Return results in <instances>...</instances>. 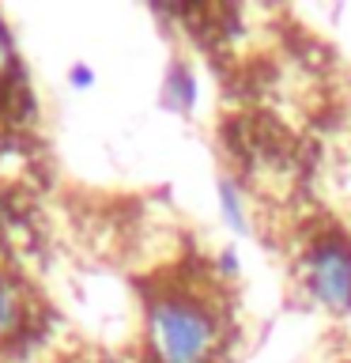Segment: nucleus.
<instances>
[{"instance_id": "1", "label": "nucleus", "mask_w": 351, "mask_h": 363, "mask_svg": "<svg viewBox=\"0 0 351 363\" xmlns=\"http://www.w3.org/2000/svg\"><path fill=\"white\" fill-rule=\"evenodd\" d=\"M147 345L159 363H208L219 345V322L189 295H163L147 306Z\"/></svg>"}, {"instance_id": "2", "label": "nucleus", "mask_w": 351, "mask_h": 363, "mask_svg": "<svg viewBox=\"0 0 351 363\" xmlns=\"http://www.w3.org/2000/svg\"><path fill=\"white\" fill-rule=\"evenodd\" d=\"M306 284L310 295L325 311L347 314L351 311V238L321 235L306 250Z\"/></svg>"}, {"instance_id": "3", "label": "nucleus", "mask_w": 351, "mask_h": 363, "mask_svg": "<svg viewBox=\"0 0 351 363\" xmlns=\"http://www.w3.org/2000/svg\"><path fill=\"white\" fill-rule=\"evenodd\" d=\"M197 76H192V68L185 61H174L166 68V79H163V102L170 110L178 113H189L192 106H197Z\"/></svg>"}, {"instance_id": "4", "label": "nucleus", "mask_w": 351, "mask_h": 363, "mask_svg": "<svg viewBox=\"0 0 351 363\" xmlns=\"http://www.w3.org/2000/svg\"><path fill=\"white\" fill-rule=\"evenodd\" d=\"M215 197H219V212H223L226 227H231L234 235H249V216H246V201H242V189H238V182L219 178V186H215Z\"/></svg>"}, {"instance_id": "5", "label": "nucleus", "mask_w": 351, "mask_h": 363, "mask_svg": "<svg viewBox=\"0 0 351 363\" xmlns=\"http://www.w3.org/2000/svg\"><path fill=\"white\" fill-rule=\"evenodd\" d=\"M23 291L0 272V337H11L23 325Z\"/></svg>"}, {"instance_id": "6", "label": "nucleus", "mask_w": 351, "mask_h": 363, "mask_svg": "<svg viewBox=\"0 0 351 363\" xmlns=\"http://www.w3.org/2000/svg\"><path fill=\"white\" fill-rule=\"evenodd\" d=\"M68 84H72L76 91H91V87H95V68L84 65V61L72 65V68H68Z\"/></svg>"}, {"instance_id": "7", "label": "nucleus", "mask_w": 351, "mask_h": 363, "mask_svg": "<svg viewBox=\"0 0 351 363\" xmlns=\"http://www.w3.org/2000/svg\"><path fill=\"white\" fill-rule=\"evenodd\" d=\"M19 61H16V45H11V34H8V27L0 23V76L4 72H11Z\"/></svg>"}, {"instance_id": "8", "label": "nucleus", "mask_w": 351, "mask_h": 363, "mask_svg": "<svg viewBox=\"0 0 351 363\" xmlns=\"http://www.w3.org/2000/svg\"><path fill=\"white\" fill-rule=\"evenodd\" d=\"M238 272H242L238 250H234V246H223V250H219V277H238Z\"/></svg>"}]
</instances>
